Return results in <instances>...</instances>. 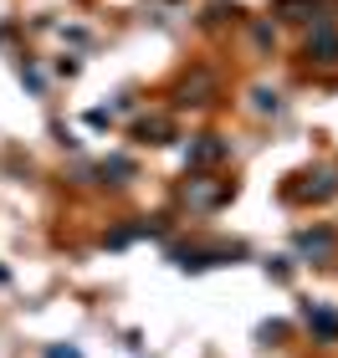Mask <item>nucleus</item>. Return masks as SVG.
<instances>
[{"label":"nucleus","instance_id":"1","mask_svg":"<svg viewBox=\"0 0 338 358\" xmlns=\"http://www.w3.org/2000/svg\"><path fill=\"white\" fill-rule=\"evenodd\" d=\"M308 328H313V333H323V338H338V317L323 313V307H308Z\"/></svg>","mask_w":338,"mask_h":358}]
</instances>
